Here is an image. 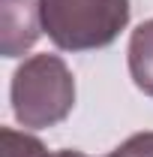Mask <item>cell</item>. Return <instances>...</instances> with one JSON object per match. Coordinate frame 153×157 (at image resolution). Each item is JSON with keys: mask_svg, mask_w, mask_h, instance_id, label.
Segmentation results:
<instances>
[{"mask_svg": "<svg viewBox=\"0 0 153 157\" xmlns=\"http://www.w3.org/2000/svg\"><path fill=\"white\" fill-rule=\"evenodd\" d=\"M126 60H129V76H132L135 88L153 97V18L141 21L132 30Z\"/></svg>", "mask_w": 153, "mask_h": 157, "instance_id": "277c9868", "label": "cell"}, {"mask_svg": "<svg viewBox=\"0 0 153 157\" xmlns=\"http://www.w3.org/2000/svg\"><path fill=\"white\" fill-rule=\"evenodd\" d=\"M123 154L129 157H153V130H144V133H135L129 136L123 145H117Z\"/></svg>", "mask_w": 153, "mask_h": 157, "instance_id": "8992f818", "label": "cell"}, {"mask_svg": "<svg viewBox=\"0 0 153 157\" xmlns=\"http://www.w3.org/2000/svg\"><path fill=\"white\" fill-rule=\"evenodd\" d=\"M3 145H6V157H51V151L36 136L12 127H3Z\"/></svg>", "mask_w": 153, "mask_h": 157, "instance_id": "5b68a950", "label": "cell"}, {"mask_svg": "<svg viewBox=\"0 0 153 157\" xmlns=\"http://www.w3.org/2000/svg\"><path fill=\"white\" fill-rule=\"evenodd\" d=\"M12 112L27 130L54 127L75 106V78L57 55H33L21 63L9 85Z\"/></svg>", "mask_w": 153, "mask_h": 157, "instance_id": "6da1fadb", "label": "cell"}, {"mask_svg": "<svg viewBox=\"0 0 153 157\" xmlns=\"http://www.w3.org/2000/svg\"><path fill=\"white\" fill-rule=\"evenodd\" d=\"M42 33L39 0H3L0 6V52L3 58H18Z\"/></svg>", "mask_w": 153, "mask_h": 157, "instance_id": "3957f363", "label": "cell"}, {"mask_svg": "<svg viewBox=\"0 0 153 157\" xmlns=\"http://www.w3.org/2000/svg\"><path fill=\"white\" fill-rule=\"evenodd\" d=\"M42 30L60 52L111 45L129 24V0H39Z\"/></svg>", "mask_w": 153, "mask_h": 157, "instance_id": "7a4b0ae2", "label": "cell"}, {"mask_svg": "<svg viewBox=\"0 0 153 157\" xmlns=\"http://www.w3.org/2000/svg\"><path fill=\"white\" fill-rule=\"evenodd\" d=\"M51 157H87V154H81V151H72V148H63V151H54Z\"/></svg>", "mask_w": 153, "mask_h": 157, "instance_id": "52a82bcc", "label": "cell"}, {"mask_svg": "<svg viewBox=\"0 0 153 157\" xmlns=\"http://www.w3.org/2000/svg\"><path fill=\"white\" fill-rule=\"evenodd\" d=\"M108 157H129V154H123L120 148H114V151H111V154H108Z\"/></svg>", "mask_w": 153, "mask_h": 157, "instance_id": "ba28073f", "label": "cell"}]
</instances>
